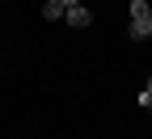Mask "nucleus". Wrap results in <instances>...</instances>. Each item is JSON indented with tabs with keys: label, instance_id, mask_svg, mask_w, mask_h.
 Here are the masks:
<instances>
[{
	"label": "nucleus",
	"instance_id": "1",
	"mask_svg": "<svg viewBox=\"0 0 152 139\" xmlns=\"http://www.w3.org/2000/svg\"><path fill=\"white\" fill-rule=\"evenodd\" d=\"M64 21H68V25H76V30H85V25H93V13H89L85 4H72V9L64 13Z\"/></svg>",
	"mask_w": 152,
	"mask_h": 139
},
{
	"label": "nucleus",
	"instance_id": "2",
	"mask_svg": "<svg viewBox=\"0 0 152 139\" xmlns=\"http://www.w3.org/2000/svg\"><path fill=\"white\" fill-rule=\"evenodd\" d=\"M127 38H135V42L152 38V17H144V21H131V25H127Z\"/></svg>",
	"mask_w": 152,
	"mask_h": 139
},
{
	"label": "nucleus",
	"instance_id": "3",
	"mask_svg": "<svg viewBox=\"0 0 152 139\" xmlns=\"http://www.w3.org/2000/svg\"><path fill=\"white\" fill-rule=\"evenodd\" d=\"M131 21H144V17H152V4H148V0H131Z\"/></svg>",
	"mask_w": 152,
	"mask_h": 139
},
{
	"label": "nucleus",
	"instance_id": "4",
	"mask_svg": "<svg viewBox=\"0 0 152 139\" xmlns=\"http://www.w3.org/2000/svg\"><path fill=\"white\" fill-rule=\"evenodd\" d=\"M64 13H68V9L59 4V0H47V4H42V17H47V21H59Z\"/></svg>",
	"mask_w": 152,
	"mask_h": 139
},
{
	"label": "nucleus",
	"instance_id": "5",
	"mask_svg": "<svg viewBox=\"0 0 152 139\" xmlns=\"http://www.w3.org/2000/svg\"><path fill=\"white\" fill-rule=\"evenodd\" d=\"M140 106H144V110H148V114H152V93H148V89H144V93H140Z\"/></svg>",
	"mask_w": 152,
	"mask_h": 139
},
{
	"label": "nucleus",
	"instance_id": "6",
	"mask_svg": "<svg viewBox=\"0 0 152 139\" xmlns=\"http://www.w3.org/2000/svg\"><path fill=\"white\" fill-rule=\"evenodd\" d=\"M59 4H64V9H72V4H80V0H59Z\"/></svg>",
	"mask_w": 152,
	"mask_h": 139
},
{
	"label": "nucleus",
	"instance_id": "7",
	"mask_svg": "<svg viewBox=\"0 0 152 139\" xmlns=\"http://www.w3.org/2000/svg\"><path fill=\"white\" fill-rule=\"evenodd\" d=\"M144 89H148V93H152V76H148V84H144Z\"/></svg>",
	"mask_w": 152,
	"mask_h": 139
}]
</instances>
